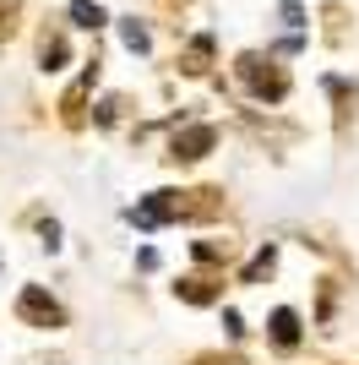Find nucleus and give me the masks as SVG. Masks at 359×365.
I'll use <instances>...</instances> for the list:
<instances>
[{"label": "nucleus", "instance_id": "6e6552de", "mask_svg": "<svg viewBox=\"0 0 359 365\" xmlns=\"http://www.w3.org/2000/svg\"><path fill=\"white\" fill-rule=\"evenodd\" d=\"M272 262H278V251H272V245H261V251L251 257V267H245V284H256V278H267V273H272Z\"/></svg>", "mask_w": 359, "mask_h": 365}, {"label": "nucleus", "instance_id": "0eeeda50", "mask_svg": "<svg viewBox=\"0 0 359 365\" xmlns=\"http://www.w3.org/2000/svg\"><path fill=\"white\" fill-rule=\"evenodd\" d=\"M120 44H125V49H136V55H142V49H147L152 38H147V28H142L136 16H125V22H120Z\"/></svg>", "mask_w": 359, "mask_h": 365}, {"label": "nucleus", "instance_id": "9b49d317", "mask_svg": "<svg viewBox=\"0 0 359 365\" xmlns=\"http://www.w3.org/2000/svg\"><path fill=\"white\" fill-rule=\"evenodd\" d=\"M196 257H202V262H218V257H229V240H224V245H218V240H202V245H196Z\"/></svg>", "mask_w": 359, "mask_h": 365}, {"label": "nucleus", "instance_id": "ddd939ff", "mask_svg": "<svg viewBox=\"0 0 359 365\" xmlns=\"http://www.w3.org/2000/svg\"><path fill=\"white\" fill-rule=\"evenodd\" d=\"M224 365H239V360H224Z\"/></svg>", "mask_w": 359, "mask_h": 365}, {"label": "nucleus", "instance_id": "1a4fd4ad", "mask_svg": "<svg viewBox=\"0 0 359 365\" xmlns=\"http://www.w3.org/2000/svg\"><path fill=\"white\" fill-rule=\"evenodd\" d=\"M207 61H212V38L202 33V38L191 44V55H185V71H207Z\"/></svg>", "mask_w": 359, "mask_h": 365}, {"label": "nucleus", "instance_id": "39448f33", "mask_svg": "<svg viewBox=\"0 0 359 365\" xmlns=\"http://www.w3.org/2000/svg\"><path fill=\"white\" fill-rule=\"evenodd\" d=\"M175 294H180V300H191V305H212V300H218V284L196 273V278H180Z\"/></svg>", "mask_w": 359, "mask_h": 365}, {"label": "nucleus", "instance_id": "7ed1b4c3", "mask_svg": "<svg viewBox=\"0 0 359 365\" xmlns=\"http://www.w3.org/2000/svg\"><path fill=\"white\" fill-rule=\"evenodd\" d=\"M212 142H218V131L212 125H185V131H175V148H169V158H207L212 153Z\"/></svg>", "mask_w": 359, "mask_h": 365}, {"label": "nucleus", "instance_id": "f257e3e1", "mask_svg": "<svg viewBox=\"0 0 359 365\" xmlns=\"http://www.w3.org/2000/svg\"><path fill=\"white\" fill-rule=\"evenodd\" d=\"M239 82H245L256 98H272V104L288 93V76L278 71V66H267L261 55H239Z\"/></svg>", "mask_w": 359, "mask_h": 365}, {"label": "nucleus", "instance_id": "423d86ee", "mask_svg": "<svg viewBox=\"0 0 359 365\" xmlns=\"http://www.w3.org/2000/svg\"><path fill=\"white\" fill-rule=\"evenodd\" d=\"M71 22H76V28H104L109 16H104V6H93V0H76V6H71Z\"/></svg>", "mask_w": 359, "mask_h": 365}, {"label": "nucleus", "instance_id": "f03ea898", "mask_svg": "<svg viewBox=\"0 0 359 365\" xmlns=\"http://www.w3.org/2000/svg\"><path fill=\"white\" fill-rule=\"evenodd\" d=\"M16 317L28 322V327H60V322H66V311H60V300H55L49 289L28 284V289L16 294Z\"/></svg>", "mask_w": 359, "mask_h": 365}, {"label": "nucleus", "instance_id": "f8f14e48", "mask_svg": "<svg viewBox=\"0 0 359 365\" xmlns=\"http://www.w3.org/2000/svg\"><path fill=\"white\" fill-rule=\"evenodd\" d=\"M278 22H283V28H305V11H299V6H294V0H288V6H283V11H278Z\"/></svg>", "mask_w": 359, "mask_h": 365}, {"label": "nucleus", "instance_id": "20e7f679", "mask_svg": "<svg viewBox=\"0 0 359 365\" xmlns=\"http://www.w3.org/2000/svg\"><path fill=\"white\" fill-rule=\"evenodd\" d=\"M272 344H278V349H294V344H299V317L288 311V305L272 311Z\"/></svg>", "mask_w": 359, "mask_h": 365}, {"label": "nucleus", "instance_id": "9d476101", "mask_svg": "<svg viewBox=\"0 0 359 365\" xmlns=\"http://www.w3.org/2000/svg\"><path fill=\"white\" fill-rule=\"evenodd\" d=\"M38 61H44V71H60V61H66V44H60V38H44V44H38Z\"/></svg>", "mask_w": 359, "mask_h": 365}]
</instances>
